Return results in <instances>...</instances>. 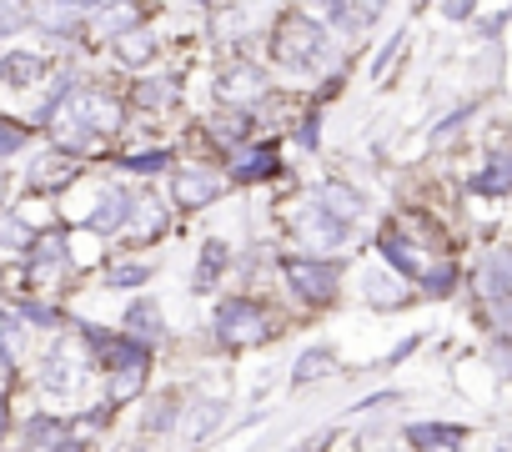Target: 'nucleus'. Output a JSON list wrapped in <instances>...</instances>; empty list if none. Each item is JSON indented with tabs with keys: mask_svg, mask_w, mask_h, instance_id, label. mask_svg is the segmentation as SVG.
Instances as JSON below:
<instances>
[{
	"mask_svg": "<svg viewBox=\"0 0 512 452\" xmlns=\"http://www.w3.org/2000/svg\"><path fill=\"white\" fill-rule=\"evenodd\" d=\"M272 51H277V61L287 71H322L327 56H332V41H327V31L312 16H297L292 11V16H282V26L272 36Z\"/></svg>",
	"mask_w": 512,
	"mask_h": 452,
	"instance_id": "f257e3e1",
	"label": "nucleus"
},
{
	"mask_svg": "<svg viewBox=\"0 0 512 452\" xmlns=\"http://www.w3.org/2000/svg\"><path fill=\"white\" fill-rule=\"evenodd\" d=\"M272 327H267V312L256 307V302H246V297H226L221 307H216V337L226 342V347H256Z\"/></svg>",
	"mask_w": 512,
	"mask_h": 452,
	"instance_id": "f03ea898",
	"label": "nucleus"
},
{
	"mask_svg": "<svg viewBox=\"0 0 512 452\" xmlns=\"http://www.w3.org/2000/svg\"><path fill=\"white\" fill-rule=\"evenodd\" d=\"M61 121L66 126H81L86 136H106V131L121 126V106L111 101V91H81V96H71V106H66Z\"/></svg>",
	"mask_w": 512,
	"mask_h": 452,
	"instance_id": "7ed1b4c3",
	"label": "nucleus"
},
{
	"mask_svg": "<svg viewBox=\"0 0 512 452\" xmlns=\"http://www.w3.org/2000/svg\"><path fill=\"white\" fill-rule=\"evenodd\" d=\"M282 272H287V282H292V292L297 297H307V302H327L332 292H337V282H342V272H337V262H307V257H287L282 262Z\"/></svg>",
	"mask_w": 512,
	"mask_h": 452,
	"instance_id": "20e7f679",
	"label": "nucleus"
},
{
	"mask_svg": "<svg viewBox=\"0 0 512 452\" xmlns=\"http://www.w3.org/2000/svg\"><path fill=\"white\" fill-rule=\"evenodd\" d=\"M41 392H51V397H71L76 392V382H81V357L71 352V342H56L46 357H41Z\"/></svg>",
	"mask_w": 512,
	"mask_h": 452,
	"instance_id": "39448f33",
	"label": "nucleus"
},
{
	"mask_svg": "<svg viewBox=\"0 0 512 452\" xmlns=\"http://www.w3.org/2000/svg\"><path fill=\"white\" fill-rule=\"evenodd\" d=\"M216 91H221V101H231V106H256V101L267 96V76H262V66L236 61L231 71H221Z\"/></svg>",
	"mask_w": 512,
	"mask_h": 452,
	"instance_id": "423d86ee",
	"label": "nucleus"
},
{
	"mask_svg": "<svg viewBox=\"0 0 512 452\" xmlns=\"http://www.w3.org/2000/svg\"><path fill=\"white\" fill-rule=\"evenodd\" d=\"M297 226H302V237H307V247H312V252H337V247L352 237V226H347V221L327 216V211H322V206H312V201H307V211H302V221H297Z\"/></svg>",
	"mask_w": 512,
	"mask_h": 452,
	"instance_id": "0eeeda50",
	"label": "nucleus"
},
{
	"mask_svg": "<svg viewBox=\"0 0 512 452\" xmlns=\"http://www.w3.org/2000/svg\"><path fill=\"white\" fill-rule=\"evenodd\" d=\"M171 191H176V201L181 206H211L216 196H221V176H211L206 166H186V171H176V181H171Z\"/></svg>",
	"mask_w": 512,
	"mask_h": 452,
	"instance_id": "6e6552de",
	"label": "nucleus"
},
{
	"mask_svg": "<svg viewBox=\"0 0 512 452\" xmlns=\"http://www.w3.org/2000/svg\"><path fill=\"white\" fill-rule=\"evenodd\" d=\"M507 282H512L507 252H487V262H482V287H487V302H492V317H497V337H502V327H507Z\"/></svg>",
	"mask_w": 512,
	"mask_h": 452,
	"instance_id": "1a4fd4ad",
	"label": "nucleus"
},
{
	"mask_svg": "<svg viewBox=\"0 0 512 452\" xmlns=\"http://www.w3.org/2000/svg\"><path fill=\"white\" fill-rule=\"evenodd\" d=\"M96 31L106 41H116L126 31H141V0H101L96 6Z\"/></svg>",
	"mask_w": 512,
	"mask_h": 452,
	"instance_id": "9d476101",
	"label": "nucleus"
},
{
	"mask_svg": "<svg viewBox=\"0 0 512 452\" xmlns=\"http://www.w3.org/2000/svg\"><path fill=\"white\" fill-rule=\"evenodd\" d=\"M312 206H322L327 216H337V221H357L362 216V196L352 191V186H342V181H322L317 191H312Z\"/></svg>",
	"mask_w": 512,
	"mask_h": 452,
	"instance_id": "9b49d317",
	"label": "nucleus"
},
{
	"mask_svg": "<svg viewBox=\"0 0 512 452\" xmlns=\"http://www.w3.org/2000/svg\"><path fill=\"white\" fill-rule=\"evenodd\" d=\"M161 332H166V322H161V307H156L151 297L131 302V312H126V337H131V342H141V347H151Z\"/></svg>",
	"mask_w": 512,
	"mask_h": 452,
	"instance_id": "f8f14e48",
	"label": "nucleus"
},
{
	"mask_svg": "<svg viewBox=\"0 0 512 452\" xmlns=\"http://www.w3.org/2000/svg\"><path fill=\"white\" fill-rule=\"evenodd\" d=\"M126 216H131V196L116 186V191H101V201H96V211H91V232H121L126 226Z\"/></svg>",
	"mask_w": 512,
	"mask_h": 452,
	"instance_id": "ddd939ff",
	"label": "nucleus"
},
{
	"mask_svg": "<svg viewBox=\"0 0 512 452\" xmlns=\"http://www.w3.org/2000/svg\"><path fill=\"white\" fill-rule=\"evenodd\" d=\"M81 0H36V21L46 26V31H56V36H66V31H76V21H81Z\"/></svg>",
	"mask_w": 512,
	"mask_h": 452,
	"instance_id": "4468645a",
	"label": "nucleus"
},
{
	"mask_svg": "<svg viewBox=\"0 0 512 452\" xmlns=\"http://www.w3.org/2000/svg\"><path fill=\"white\" fill-rule=\"evenodd\" d=\"M362 292H367V302H372V307H402V302H407L402 282H397V277H387V272H362Z\"/></svg>",
	"mask_w": 512,
	"mask_h": 452,
	"instance_id": "2eb2a0df",
	"label": "nucleus"
},
{
	"mask_svg": "<svg viewBox=\"0 0 512 452\" xmlns=\"http://www.w3.org/2000/svg\"><path fill=\"white\" fill-rule=\"evenodd\" d=\"M332 367H337V352H332V347H307V352L297 357V367H292V382H297V387H307V382L327 377Z\"/></svg>",
	"mask_w": 512,
	"mask_h": 452,
	"instance_id": "dca6fc26",
	"label": "nucleus"
},
{
	"mask_svg": "<svg viewBox=\"0 0 512 452\" xmlns=\"http://www.w3.org/2000/svg\"><path fill=\"white\" fill-rule=\"evenodd\" d=\"M221 417H226V407H221V402H191V407H186V417H181V432H186L191 442H201L211 427H221Z\"/></svg>",
	"mask_w": 512,
	"mask_h": 452,
	"instance_id": "f3484780",
	"label": "nucleus"
},
{
	"mask_svg": "<svg viewBox=\"0 0 512 452\" xmlns=\"http://www.w3.org/2000/svg\"><path fill=\"white\" fill-rule=\"evenodd\" d=\"M61 437H71V427H66L61 417H31V422H26V447H31V452H46V447H56Z\"/></svg>",
	"mask_w": 512,
	"mask_h": 452,
	"instance_id": "a211bd4d",
	"label": "nucleus"
},
{
	"mask_svg": "<svg viewBox=\"0 0 512 452\" xmlns=\"http://www.w3.org/2000/svg\"><path fill=\"white\" fill-rule=\"evenodd\" d=\"M126 226H136L141 237H156L161 226H166V211H161V201H156V196H141V201H131V216H126Z\"/></svg>",
	"mask_w": 512,
	"mask_h": 452,
	"instance_id": "6ab92c4d",
	"label": "nucleus"
},
{
	"mask_svg": "<svg viewBox=\"0 0 512 452\" xmlns=\"http://www.w3.org/2000/svg\"><path fill=\"white\" fill-rule=\"evenodd\" d=\"M66 262H71V252H66L61 237H41V242L31 247V272H36V277H46V272H56V267H66Z\"/></svg>",
	"mask_w": 512,
	"mask_h": 452,
	"instance_id": "aec40b11",
	"label": "nucleus"
},
{
	"mask_svg": "<svg viewBox=\"0 0 512 452\" xmlns=\"http://www.w3.org/2000/svg\"><path fill=\"white\" fill-rule=\"evenodd\" d=\"M382 257H387V267H397V272H407V277H422V262L412 257V247H407L402 232H387V237H382Z\"/></svg>",
	"mask_w": 512,
	"mask_h": 452,
	"instance_id": "412c9836",
	"label": "nucleus"
},
{
	"mask_svg": "<svg viewBox=\"0 0 512 452\" xmlns=\"http://www.w3.org/2000/svg\"><path fill=\"white\" fill-rule=\"evenodd\" d=\"M116 56H121L126 66H146V61L156 56V41H151L146 31H126V36H116Z\"/></svg>",
	"mask_w": 512,
	"mask_h": 452,
	"instance_id": "4be33fe9",
	"label": "nucleus"
},
{
	"mask_svg": "<svg viewBox=\"0 0 512 452\" xmlns=\"http://www.w3.org/2000/svg\"><path fill=\"white\" fill-rule=\"evenodd\" d=\"M141 382H146V367H116V372H111V407L131 402V397L141 392Z\"/></svg>",
	"mask_w": 512,
	"mask_h": 452,
	"instance_id": "5701e85b",
	"label": "nucleus"
},
{
	"mask_svg": "<svg viewBox=\"0 0 512 452\" xmlns=\"http://www.w3.org/2000/svg\"><path fill=\"white\" fill-rule=\"evenodd\" d=\"M407 437H412L417 447H432V452H437V447H452V442H462V427H447V422H432V427H412Z\"/></svg>",
	"mask_w": 512,
	"mask_h": 452,
	"instance_id": "b1692460",
	"label": "nucleus"
},
{
	"mask_svg": "<svg viewBox=\"0 0 512 452\" xmlns=\"http://www.w3.org/2000/svg\"><path fill=\"white\" fill-rule=\"evenodd\" d=\"M507 186H512V171H507V161H502V156H497L482 176H472V191H482V196H502Z\"/></svg>",
	"mask_w": 512,
	"mask_h": 452,
	"instance_id": "393cba45",
	"label": "nucleus"
},
{
	"mask_svg": "<svg viewBox=\"0 0 512 452\" xmlns=\"http://www.w3.org/2000/svg\"><path fill=\"white\" fill-rule=\"evenodd\" d=\"M41 71H46V66H41L36 56H26V51H11V56H6V81H16V86H31Z\"/></svg>",
	"mask_w": 512,
	"mask_h": 452,
	"instance_id": "a878e982",
	"label": "nucleus"
},
{
	"mask_svg": "<svg viewBox=\"0 0 512 452\" xmlns=\"http://www.w3.org/2000/svg\"><path fill=\"white\" fill-rule=\"evenodd\" d=\"M221 267H226V247H221V242H206V252H201V272H196V287L206 292V287L221 277Z\"/></svg>",
	"mask_w": 512,
	"mask_h": 452,
	"instance_id": "bb28decb",
	"label": "nucleus"
},
{
	"mask_svg": "<svg viewBox=\"0 0 512 452\" xmlns=\"http://www.w3.org/2000/svg\"><path fill=\"white\" fill-rule=\"evenodd\" d=\"M272 171H277V156H272V151H246V156H241V166H236V176H241V181L272 176Z\"/></svg>",
	"mask_w": 512,
	"mask_h": 452,
	"instance_id": "cd10ccee",
	"label": "nucleus"
},
{
	"mask_svg": "<svg viewBox=\"0 0 512 452\" xmlns=\"http://www.w3.org/2000/svg\"><path fill=\"white\" fill-rule=\"evenodd\" d=\"M26 16H31L26 0H0V36H16L26 26Z\"/></svg>",
	"mask_w": 512,
	"mask_h": 452,
	"instance_id": "c85d7f7f",
	"label": "nucleus"
},
{
	"mask_svg": "<svg viewBox=\"0 0 512 452\" xmlns=\"http://www.w3.org/2000/svg\"><path fill=\"white\" fill-rule=\"evenodd\" d=\"M422 287L432 292V297H447L452 287H457V272L442 262V267H422Z\"/></svg>",
	"mask_w": 512,
	"mask_h": 452,
	"instance_id": "c756f323",
	"label": "nucleus"
},
{
	"mask_svg": "<svg viewBox=\"0 0 512 452\" xmlns=\"http://www.w3.org/2000/svg\"><path fill=\"white\" fill-rule=\"evenodd\" d=\"M26 141H31V131H26L21 121H6V116H0V156H16Z\"/></svg>",
	"mask_w": 512,
	"mask_h": 452,
	"instance_id": "7c9ffc66",
	"label": "nucleus"
},
{
	"mask_svg": "<svg viewBox=\"0 0 512 452\" xmlns=\"http://www.w3.org/2000/svg\"><path fill=\"white\" fill-rule=\"evenodd\" d=\"M176 422V397H156V407L146 412V432H166Z\"/></svg>",
	"mask_w": 512,
	"mask_h": 452,
	"instance_id": "2f4dec72",
	"label": "nucleus"
},
{
	"mask_svg": "<svg viewBox=\"0 0 512 452\" xmlns=\"http://www.w3.org/2000/svg\"><path fill=\"white\" fill-rule=\"evenodd\" d=\"M136 101L141 106H166L171 101V81H141L136 86Z\"/></svg>",
	"mask_w": 512,
	"mask_h": 452,
	"instance_id": "473e14b6",
	"label": "nucleus"
},
{
	"mask_svg": "<svg viewBox=\"0 0 512 452\" xmlns=\"http://www.w3.org/2000/svg\"><path fill=\"white\" fill-rule=\"evenodd\" d=\"M106 282L111 287H141V282H151V267H111Z\"/></svg>",
	"mask_w": 512,
	"mask_h": 452,
	"instance_id": "72a5a7b5",
	"label": "nucleus"
},
{
	"mask_svg": "<svg viewBox=\"0 0 512 452\" xmlns=\"http://www.w3.org/2000/svg\"><path fill=\"white\" fill-rule=\"evenodd\" d=\"M0 247H31V232L16 221V216H6L0 221Z\"/></svg>",
	"mask_w": 512,
	"mask_h": 452,
	"instance_id": "f704fd0d",
	"label": "nucleus"
},
{
	"mask_svg": "<svg viewBox=\"0 0 512 452\" xmlns=\"http://www.w3.org/2000/svg\"><path fill=\"white\" fill-rule=\"evenodd\" d=\"M0 347H6L11 357L21 352V322H16L11 312H0Z\"/></svg>",
	"mask_w": 512,
	"mask_h": 452,
	"instance_id": "c9c22d12",
	"label": "nucleus"
},
{
	"mask_svg": "<svg viewBox=\"0 0 512 452\" xmlns=\"http://www.w3.org/2000/svg\"><path fill=\"white\" fill-rule=\"evenodd\" d=\"M166 161H171V156H166V151H151V156H126V161H121V166H126V171H161V166H166Z\"/></svg>",
	"mask_w": 512,
	"mask_h": 452,
	"instance_id": "e433bc0d",
	"label": "nucleus"
},
{
	"mask_svg": "<svg viewBox=\"0 0 512 452\" xmlns=\"http://www.w3.org/2000/svg\"><path fill=\"white\" fill-rule=\"evenodd\" d=\"M347 6L357 11V26H362V21H377V16H382L387 0H347Z\"/></svg>",
	"mask_w": 512,
	"mask_h": 452,
	"instance_id": "4c0bfd02",
	"label": "nucleus"
},
{
	"mask_svg": "<svg viewBox=\"0 0 512 452\" xmlns=\"http://www.w3.org/2000/svg\"><path fill=\"white\" fill-rule=\"evenodd\" d=\"M71 171H61V161H41V171H36V186H56V181H66Z\"/></svg>",
	"mask_w": 512,
	"mask_h": 452,
	"instance_id": "58836bf2",
	"label": "nucleus"
},
{
	"mask_svg": "<svg viewBox=\"0 0 512 452\" xmlns=\"http://www.w3.org/2000/svg\"><path fill=\"white\" fill-rule=\"evenodd\" d=\"M447 16H452V21H462V16H472V0H452V6H447Z\"/></svg>",
	"mask_w": 512,
	"mask_h": 452,
	"instance_id": "ea45409f",
	"label": "nucleus"
},
{
	"mask_svg": "<svg viewBox=\"0 0 512 452\" xmlns=\"http://www.w3.org/2000/svg\"><path fill=\"white\" fill-rule=\"evenodd\" d=\"M46 452H81V447H76L71 437H61V442H56V447H46Z\"/></svg>",
	"mask_w": 512,
	"mask_h": 452,
	"instance_id": "a19ab883",
	"label": "nucleus"
},
{
	"mask_svg": "<svg viewBox=\"0 0 512 452\" xmlns=\"http://www.w3.org/2000/svg\"><path fill=\"white\" fill-rule=\"evenodd\" d=\"M0 432H6V407H0Z\"/></svg>",
	"mask_w": 512,
	"mask_h": 452,
	"instance_id": "79ce46f5",
	"label": "nucleus"
},
{
	"mask_svg": "<svg viewBox=\"0 0 512 452\" xmlns=\"http://www.w3.org/2000/svg\"><path fill=\"white\" fill-rule=\"evenodd\" d=\"M81 6H101V0H81Z\"/></svg>",
	"mask_w": 512,
	"mask_h": 452,
	"instance_id": "37998d69",
	"label": "nucleus"
}]
</instances>
